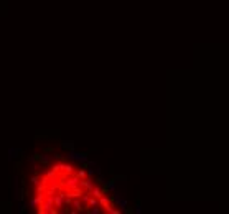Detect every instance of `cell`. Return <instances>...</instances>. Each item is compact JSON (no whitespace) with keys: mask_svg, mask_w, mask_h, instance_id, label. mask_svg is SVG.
Listing matches in <instances>:
<instances>
[{"mask_svg":"<svg viewBox=\"0 0 229 214\" xmlns=\"http://www.w3.org/2000/svg\"><path fill=\"white\" fill-rule=\"evenodd\" d=\"M33 206L38 212H117L99 183L68 161L51 163L38 175Z\"/></svg>","mask_w":229,"mask_h":214,"instance_id":"obj_1","label":"cell"}]
</instances>
